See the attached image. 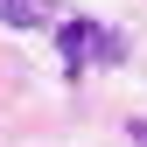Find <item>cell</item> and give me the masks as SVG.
<instances>
[{
    "label": "cell",
    "mask_w": 147,
    "mask_h": 147,
    "mask_svg": "<svg viewBox=\"0 0 147 147\" xmlns=\"http://www.w3.org/2000/svg\"><path fill=\"white\" fill-rule=\"evenodd\" d=\"M126 133H133V140H140V147H147V119H133V126H126Z\"/></svg>",
    "instance_id": "obj_3"
},
{
    "label": "cell",
    "mask_w": 147,
    "mask_h": 147,
    "mask_svg": "<svg viewBox=\"0 0 147 147\" xmlns=\"http://www.w3.org/2000/svg\"><path fill=\"white\" fill-rule=\"evenodd\" d=\"M56 0H0V28H49Z\"/></svg>",
    "instance_id": "obj_2"
},
{
    "label": "cell",
    "mask_w": 147,
    "mask_h": 147,
    "mask_svg": "<svg viewBox=\"0 0 147 147\" xmlns=\"http://www.w3.org/2000/svg\"><path fill=\"white\" fill-rule=\"evenodd\" d=\"M56 56H63V70H112V63H126V35L91 21V14H63L56 21Z\"/></svg>",
    "instance_id": "obj_1"
}]
</instances>
